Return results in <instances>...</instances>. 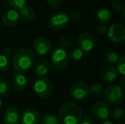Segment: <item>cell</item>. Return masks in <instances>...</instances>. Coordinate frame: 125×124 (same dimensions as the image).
I'll return each instance as SVG.
<instances>
[{"label":"cell","instance_id":"cell-1","mask_svg":"<svg viewBox=\"0 0 125 124\" xmlns=\"http://www.w3.org/2000/svg\"><path fill=\"white\" fill-rule=\"evenodd\" d=\"M12 64L17 72H25L33 67L35 64V55L32 50L21 48L13 54Z\"/></svg>","mask_w":125,"mask_h":124},{"label":"cell","instance_id":"cell-2","mask_svg":"<svg viewBox=\"0 0 125 124\" xmlns=\"http://www.w3.org/2000/svg\"><path fill=\"white\" fill-rule=\"evenodd\" d=\"M59 119L63 124H78L83 118L81 107L74 102H66L59 110Z\"/></svg>","mask_w":125,"mask_h":124},{"label":"cell","instance_id":"cell-3","mask_svg":"<svg viewBox=\"0 0 125 124\" xmlns=\"http://www.w3.org/2000/svg\"><path fill=\"white\" fill-rule=\"evenodd\" d=\"M54 91V85L47 76H40L33 83V92L40 99H48Z\"/></svg>","mask_w":125,"mask_h":124},{"label":"cell","instance_id":"cell-4","mask_svg":"<svg viewBox=\"0 0 125 124\" xmlns=\"http://www.w3.org/2000/svg\"><path fill=\"white\" fill-rule=\"evenodd\" d=\"M104 97L110 105L117 106L124 103L125 94L123 88L118 84H111L105 88Z\"/></svg>","mask_w":125,"mask_h":124},{"label":"cell","instance_id":"cell-5","mask_svg":"<svg viewBox=\"0 0 125 124\" xmlns=\"http://www.w3.org/2000/svg\"><path fill=\"white\" fill-rule=\"evenodd\" d=\"M69 60L67 51L61 48H58L54 50L50 59L53 67L57 71H65L69 65Z\"/></svg>","mask_w":125,"mask_h":124},{"label":"cell","instance_id":"cell-6","mask_svg":"<svg viewBox=\"0 0 125 124\" xmlns=\"http://www.w3.org/2000/svg\"><path fill=\"white\" fill-rule=\"evenodd\" d=\"M92 113L94 118L105 121L112 115V107L105 100H97L92 105Z\"/></svg>","mask_w":125,"mask_h":124},{"label":"cell","instance_id":"cell-7","mask_svg":"<svg viewBox=\"0 0 125 124\" xmlns=\"http://www.w3.org/2000/svg\"><path fill=\"white\" fill-rule=\"evenodd\" d=\"M69 22L70 19L67 14L65 12H57L50 17L48 20V27L51 30L58 31L66 28Z\"/></svg>","mask_w":125,"mask_h":124},{"label":"cell","instance_id":"cell-8","mask_svg":"<svg viewBox=\"0 0 125 124\" xmlns=\"http://www.w3.org/2000/svg\"><path fill=\"white\" fill-rule=\"evenodd\" d=\"M78 48L83 52H90L96 44L95 36L90 31H83L77 38Z\"/></svg>","mask_w":125,"mask_h":124},{"label":"cell","instance_id":"cell-9","mask_svg":"<svg viewBox=\"0 0 125 124\" xmlns=\"http://www.w3.org/2000/svg\"><path fill=\"white\" fill-rule=\"evenodd\" d=\"M70 94L77 100H82L88 98L89 94V86L83 81L75 82L70 88Z\"/></svg>","mask_w":125,"mask_h":124},{"label":"cell","instance_id":"cell-10","mask_svg":"<svg viewBox=\"0 0 125 124\" xmlns=\"http://www.w3.org/2000/svg\"><path fill=\"white\" fill-rule=\"evenodd\" d=\"M106 34L113 43H122L125 40V27L120 23H114L108 27Z\"/></svg>","mask_w":125,"mask_h":124},{"label":"cell","instance_id":"cell-11","mask_svg":"<svg viewBox=\"0 0 125 124\" xmlns=\"http://www.w3.org/2000/svg\"><path fill=\"white\" fill-rule=\"evenodd\" d=\"M31 47L33 51L38 55L45 56L48 55L52 50V45L50 40L45 38H38L33 40Z\"/></svg>","mask_w":125,"mask_h":124},{"label":"cell","instance_id":"cell-12","mask_svg":"<svg viewBox=\"0 0 125 124\" xmlns=\"http://www.w3.org/2000/svg\"><path fill=\"white\" fill-rule=\"evenodd\" d=\"M21 20V15L18 10L10 9L2 15L1 21L6 27H14L19 23Z\"/></svg>","mask_w":125,"mask_h":124},{"label":"cell","instance_id":"cell-13","mask_svg":"<svg viewBox=\"0 0 125 124\" xmlns=\"http://www.w3.org/2000/svg\"><path fill=\"white\" fill-rule=\"evenodd\" d=\"M100 78L102 81L105 83H112L115 82V80L117 78L118 72H117V68L112 65H108V66H104L101 69L100 73Z\"/></svg>","mask_w":125,"mask_h":124},{"label":"cell","instance_id":"cell-14","mask_svg":"<svg viewBox=\"0 0 125 124\" xmlns=\"http://www.w3.org/2000/svg\"><path fill=\"white\" fill-rule=\"evenodd\" d=\"M39 120V112L33 108H27L24 110L21 116L22 124H38Z\"/></svg>","mask_w":125,"mask_h":124},{"label":"cell","instance_id":"cell-15","mask_svg":"<svg viewBox=\"0 0 125 124\" xmlns=\"http://www.w3.org/2000/svg\"><path fill=\"white\" fill-rule=\"evenodd\" d=\"M20 111L15 107H9L3 114V119L5 124H18L21 122Z\"/></svg>","mask_w":125,"mask_h":124},{"label":"cell","instance_id":"cell-16","mask_svg":"<svg viewBox=\"0 0 125 124\" xmlns=\"http://www.w3.org/2000/svg\"><path fill=\"white\" fill-rule=\"evenodd\" d=\"M11 85L12 88H14L15 91H23L27 85V77L22 72H17L12 78Z\"/></svg>","mask_w":125,"mask_h":124},{"label":"cell","instance_id":"cell-17","mask_svg":"<svg viewBox=\"0 0 125 124\" xmlns=\"http://www.w3.org/2000/svg\"><path fill=\"white\" fill-rule=\"evenodd\" d=\"M33 68H34V73L38 77L45 76L50 71V64L47 60H40L35 63Z\"/></svg>","mask_w":125,"mask_h":124},{"label":"cell","instance_id":"cell-18","mask_svg":"<svg viewBox=\"0 0 125 124\" xmlns=\"http://www.w3.org/2000/svg\"><path fill=\"white\" fill-rule=\"evenodd\" d=\"M95 19L101 24H108L112 20V15L109 10L105 8L98 9L95 12Z\"/></svg>","mask_w":125,"mask_h":124},{"label":"cell","instance_id":"cell-19","mask_svg":"<svg viewBox=\"0 0 125 124\" xmlns=\"http://www.w3.org/2000/svg\"><path fill=\"white\" fill-rule=\"evenodd\" d=\"M19 14L21 15V18H22L26 21L31 20L35 17V11L31 6H24L19 11Z\"/></svg>","mask_w":125,"mask_h":124},{"label":"cell","instance_id":"cell-20","mask_svg":"<svg viewBox=\"0 0 125 124\" xmlns=\"http://www.w3.org/2000/svg\"><path fill=\"white\" fill-rule=\"evenodd\" d=\"M119 59V55L115 50L113 49H108L105 51L104 53V60H105L109 65H114L117 64V60Z\"/></svg>","mask_w":125,"mask_h":124},{"label":"cell","instance_id":"cell-21","mask_svg":"<svg viewBox=\"0 0 125 124\" xmlns=\"http://www.w3.org/2000/svg\"><path fill=\"white\" fill-rule=\"evenodd\" d=\"M12 90L11 82L3 79L0 81V97H6Z\"/></svg>","mask_w":125,"mask_h":124},{"label":"cell","instance_id":"cell-22","mask_svg":"<svg viewBox=\"0 0 125 124\" xmlns=\"http://www.w3.org/2000/svg\"><path fill=\"white\" fill-rule=\"evenodd\" d=\"M104 92H105V88L103 87V85L99 83H95L89 86V94H93L95 97H100L103 95Z\"/></svg>","mask_w":125,"mask_h":124},{"label":"cell","instance_id":"cell-23","mask_svg":"<svg viewBox=\"0 0 125 124\" xmlns=\"http://www.w3.org/2000/svg\"><path fill=\"white\" fill-rule=\"evenodd\" d=\"M111 116L115 121H118V122L124 121V120H125V109L123 107L116 108L113 111H112Z\"/></svg>","mask_w":125,"mask_h":124},{"label":"cell","instance_id":"cell-24","mask_svg":"<svg viewBox=\"0 0 125 124\" xmlns=\"http://www.w3.org/2000/svg\"><path fill=\"white\" fill-rule=\"evenodd\" d=\"M39 124H58V118L54 114H45L38 122Z\"/></svg>","mask_w":125,"mask_h":124},{"label":"cell","instance_id":"cell-25","mask_svg":"<svg viewBox=\"0 0 125 124\" xmlns=\"http://www.w3.org/2000/svg\"><path fill=\"white\" fill-rule=\"evenodd\" d=\"M10 59L3 54H0V73H4L10 68Z\"/></svg>","mask_w":125,"mask_h":124},{"label":"cell","instance_id":"cell-26","mask_svg":"<svg viewBox=\"0 0 125 124\" xmlns=\"http://www.w3.org/2000/svg\"><path fill=\"white\" fill-rule=\"evenodd\" d=\"M7 3L13 10H20L26 5V0H7Z\"/></svg>","mask_w":125,"mask_h":124},{"label":"cell","instance_id":"cell-27","mask_svg":"<svg viewBox=\"0 0 125 124\" xmlns=\"http://www.w3.org/2000/svg\"><path fill=\"white\" fill-rule=\"evenodd\" d=\"M83 53L84 52L83 51L82 49H80L79 48H74V49L72 50L71 54H70V55H69V59H71V60L74 62H78V61H80L83 59Z\"/></svg>","mask_w":125,"mask_h":124},{"label":"cell","instance_id":"cell-28","mask_svg":"<svg viewBox=\"0 0 125 124\" xmlns=\"http://www.w3.org/2000/svg\"><path fill=\"white\" fill-rule=\"evenodd\" d=\"M72 45H73V40L70 37L64 36L60 40V48H63L66 51L72 48Z\"/></svg>","mask_w":125,"mask_h":124},{"label":"cell","instance_id":"cell-29","mask_svg":"<svg viewBox=\"0 0 125 124\" xmlns=\"http://www.w3.org/2000/svg\"><path fill=\"white\" fill-rule=\"evenodd\" d=\"M116 66H117L116 68L117 70V72L120 73L122 76H125V55L119 57Z\"/></svg>","mask_w":125,"mask_h":124},{"label":"cell","instance_id":"cell-30","mask_svg":"<svg viewBox=\"0 0 125 124\" xmlns=\"http://www.w3.org/2000/svg\"><path fill=\"white\" fill-rule=\"evenodd\" d=\"M124 3L123 0H113L111 3V7L112 10H115L116 12H122L124 8Z\"/></svg>","mask_w":125,"mask_h":124},{"label":"cell","instance_id":"cell-31","mask_svg":"<svg viewBox=\"0 0 125 124\" xmlns=\"http://www.w3.org/2000/svg\"><path fill=\"white\" fill-rule=\"evenodd\" d=\"M68 15H69L70 21H72V22H77L82 18V15H81V13H79V12H73V13H71Z\"/></svg>","mask_w":125,"mask_h":124},{"label":"cell","instance_id":"cell-32","mask_svg":"<svg viewBox=\"0 0 125 124\" xmlns=\"http://www.w3.org/2000/svg\"><path fill=\"white\" fill-rule=\"evenodd\" d=\"M96 31H97L98 33H100V34H101V35H105V34H106V32H107V27H105V24H98L97 26H96Z\"/></svg>","mask_w":125,"mask_h":124},{"label":"cell","instance_id":"cell-33","mask_svg":"<svg viewBox=\"0 0 125 124\" xmlns=\"http://www.w3.org/2000/svg\"><path fill=\"white\" fill-rule=\"evenodd\" d=\"M46 3L52 8H57L62 4L63 0H46Z\"/></svg>","mask_w":125,"mask_h":124},{"label":"cell","instance_id":"cell-34","mask_svg":"<svg viewBox=\"0 0 125 124\" xmlns=\"http://www.w3.org/2000/svg\"><path fill=\"white\" fill-rule=\"evenodd\" d=\"M78 124H96V123L93 117H91V116H86L83 119L81 120L80 123Z\"/></svg>","mask_w":125,"mask_h":124},{"label":"cell","instance_id":"cell-35","mask_svg":"<svg viewBox=\"0 0 125 124\" xmlns=\"http://www.w3.org/2000/svg\"><path fill=\"white\" fill-rule=\"evenodd\" d=\"M3 54L6 56H10L14 54V50L12 48V47H6V48H3Z\"/></svg>","mask_w":125,"mask_h":124},{"label":"cell","instance_id":"cell-36","mask_svg":"<svg viewBox=\"0 0 125 124\" xmlns=\"http://www.w3.org/2000/svg\"><path fill=\"white\" fill-rule=\"evenodd\" d=\"M118 85L123 88V90L125 92V76H122V77L119 80V83Z\"/></svg>","mask_w":125,"mask_h":124},{"label":"cell","instance_id":"cell-37","mask_svg":"<svg viewBox=\"0 0 125 124\" xmlns=\"http://www.w3.org/2000/svg\"><path fill=\"white\" fill-rule=\"evenodd\" d=\"M101 124H114V123H112V122H111V121H108V120H105V121H104Z\"/></svg>","mask_w":125,"mask_h":124},{"label":"cell","instance_id":"cell-38","mask_svg":"<svg viewBox=\"0 0 125 124\" xmlns=\"http://www.w3.org/2000/svg\"><path fill=\"white\" fill-rule=\"evenodd\" d=\"M123 17H124V21H125V6H124V10H123Z\"/></svg>","mask_w":125,"mask_h":124},{"label":"cell","instance_id":"cell-39","mask_svg":"<svg viewBox=\"0 0 125 124\" xmlns=\"http://www.w3.org/2000/svg\"><path fill=\"white\" fill-rule=\"evenodd\" d=\"M2 105H3V101H2V99H1V97H0V109H1V107H2Z\"/></svg>","mask_w":125,"mask_h":124},{"label":"cell","instance_id":"cell-40","mask_svg":"<svg viewBox=\"0 0 125 124\" xmlns=\"http://www.w3.org/2000/svg\"><path fill=\"white\" fill-rule=\"evenodd\" d=\"M0 28H1V21H0Z\"/></svg>","mask_w":125,"mask_h":124}]
</instances>
